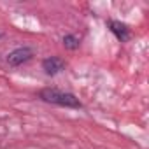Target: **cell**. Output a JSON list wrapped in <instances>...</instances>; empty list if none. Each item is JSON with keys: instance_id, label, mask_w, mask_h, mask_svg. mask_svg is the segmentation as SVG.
Masks as SVG:
<instances>
[{"instance_id": "cell-1", "label": "cell", "mask_w": 149, "mask_h": 149, "mask_svg": "<svg viewBox=\"0 0 149 149\" xmlns=\"http://www.w3.org/2000/svg\"><path fill=\"white\" fill-rule=\"evenodd\" d=\"M40 98L44 102H49V104H56V105H63V107H81V102L79 98H76V95L72 93H65V91H60V90H54V88H46L40 91Z\"/></svg>"}, {"instance_id": "cell-2", "label": "cell", "mask_w": 149, "mask_h": 149, "mask_svg": "<svg viewBox=\"0 0 149 149\" xmlns=\"http://www.w3.org/2000/svg\"><path fill=\"white\" fill-rule=\"evenodd\" d=\"M32 56H33V51H32L30 47H26V46L16 47L14 51H11V53L7 54V63H9L11 67H18V65L26 63Z\"/></svg>"}, {"instance_id": "cell-3", "label": "cell", "mask_w": 149, "mask_h": 149, "mask_svg": "<svg viewBox=\"0 0 149 149\" xmlns=\"http://www.w3.org/2000/svg\"><path fill=\"white\" fill-rule=\"evenodd\" d=\"M42 68L47 76H56V74H60L65 68V61L58 56H49L42 61Z\"/></svg>"}, {"instance_id": "cell-4", "label": "cell", "mask_w": 149, "mask_h": 149, "mask_svg": "<svg viewBox=\"0 0 149 149\" xmlns=\"http://www.w3.org/2000/svg\"><path fill=\"white\" fill-rule=\"evenodd\" d=\"M109 26H111L112 33H114L119 40H128L130 30H128V26H126L125 23H121V21H109Z\"/></svg>"}, {"instance_id": "cell-5", "label": "cell", "mask_w": 149, "mask_h": 149, "mask_svg": "<svg viewBox=\"0 0 149 149\" xmlns=\"http://www.w3.org/2000/svg\"><path fill=\"white\" fill-rule=\"evenodd\" d=\"M63 46L67 49H77L79 47V39L76 35H65L63 37Z\"/></svg>"}]
</instances>
